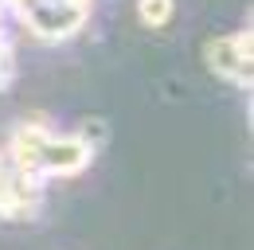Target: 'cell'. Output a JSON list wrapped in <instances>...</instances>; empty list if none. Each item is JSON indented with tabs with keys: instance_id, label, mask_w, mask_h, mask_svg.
Wrapping results in <instances>:
<instances>
[{
	"instance_id": "1",
	"label": "cell",
	"mask_w": 254,
	"mask_h": 250,
	"mask_svg": "<svg viewBox=\"0 0 254 250\" xmlns=\"http://www.w3.org/2000/svg\"><path fill=\"white\" fill-rule=\"evenodd\" d=\"M141 16H145L149 24L168 20V16H172V0H141Z\"/></svg>"
}]
</instances>
